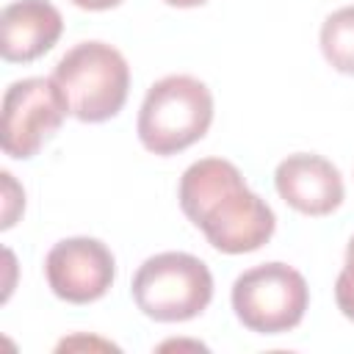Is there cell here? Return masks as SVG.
<instances>
[{
	"label": "cell",
	"mask_w": 354,
	"mask_h": 354,
	"mask_svg": "<svg viewBox=\"0 0 354 354\" xmlns=\"http://www.w3.org/2000/svg\"><path fill=\"white\" fill-rule=\"evenodd\" d=\"M183 213L224 254L254 252L274 235V210L243 183L235 163L224 158L194 160L177 191Z\"/></svg>",
	"instance_id": "obj_1"
},
{
	"label": "cell",
	"mask_w": 354,
	"mask_h": 354,
	"mask_svg": "<svg viewBox=\"0 0 354 354\" xmlns=\"http://www.w3.org/2000/svg\"><path fill=\"white\" fill-rule=\"evenodd\" d=\"M213 122V94L191 75H166L147 88L138 111V138L155 155L196 144Z\"/></svg>",
	"instance_id": "obj_2"
},
{
	"label": "cell",
	"mask_w": 354,
	"mask_h": 354,
	"mask_svg": "<svg viewBox=\"0 0 354 354\" xmlns=\"http://www.w3.org/2000/svg\"><path fill=\"white\" fill-rule=\"evenodd\" d=\"M53 80L64 91L69 113L80 122H105L127 100L130 66L124 55L105 41H80L61 55Z\"/></svg>",
	"instance_id": "obj_3"
},
{
	"label": "cell",
	"mask_w": 354,
	"mask_h": 354,
	"mask_svg": "<svg viewBox=\"0 0 354 354\" xmlns=\"http://www.w3.org/2000/svg\"><path fill=\"white\" fill-rule=\"evenodd\" d=\"M133 301L147 318L174 324L196 318L213 299L210 268L188 252L147 257L133 277Z\"/></svg>",
	"instance_id": "obj_4"
},
{
	"label": "cell",
	"mask_w": 354,
	"mask_h": 354,
	"mask_svg": "<svg viewBox=\"0 0 354 354\" xmlns=\"http://www.w3.org/2000/svg\"><path fill=\"white\" fill-rule=\"evenodd\" d=\"M307 304L310 288L288 263L254 266L232 285V310L238 321L257 335H282L299 326Z\"/></svg>",
	"instance_id": "obj_5"
},
{
	"label": "cell",
	"mask_w": 354,
	"mask_h": 354,
	"mask_svg": "<svg viewBox=\"0 0 354 354\" xmlns=\"http://www.w3.org/2000/svg\"><path fill=\"white\" fill-rule=\"evenodd\" d=\"M69 105L53 77L14 80L3 94V152L28 160L61 127Z\"/></svg>",
	"instance_id": "obj_6"
},
{
	"label": "cell",
	"mask_w": 354,
	"mask_h": 354,
	"mask_svg": "<svg viewBox=\"0 0 354 354\" xmlns=\"http://www.w3.org/2000/svg\"><path fill=\"white\" fill-rule=\"evenodd\" d=\"M50 290L69 304H88L108 293L116 277V260L111 249L97 238L58 241L44 260Z\"/></svg>",
	"instance_id": "obj_7"
},
{
	"label": "cell",
	"mask_w": 354,
	"mask_h": 354,
	"mask_svg": "<svg viewBox=\"0 0 354 354\" xmlns=\"http://www.w3.org/2000/svg\"><path fill=\"white\" fill-rule=\"evenodd\" d=\"M277 194L304 216H329L343 202V177L332 160L315 152L288 155L274 171Z\"/></svg>",
	"instance_id": "obj_8"
},
{
	"label": "cell",
	"mask_w": 354,
	"mask_h": 354,
	"mask_svg": "<svg viewBox=\"0 0 354 354\" xmlns=\"http://www.w3.org/2000/svg\"><path fill=\"white\" fill-rule=\"evenodd\" d=\"M61 30V11L50 0H14L0 14V53L11 64L36 61L53 50Z\"/></svg>",
	"instance_id": "obj_9"
},
{
	"label": "cell",
	"mask_w": 354,
	"mask_h": 354,
	"mask_svg": "<svg viewBox=\"0 0 354 354\" xmlns=\"http://www.w3.org/2000/svg\"><path fill=\"white\" fill-rule=\"evenodd\" d=\"M321 53L343 75H354V6L332 11L321 25Z\"/></svg>",
	"instance_id": "obj_10"
},
{
	"label": "cell",
	"mask_w": 354,
	"mask_h": 354,
	"mask_svg": "<svg viewBox=\"0 0 354 354\" xmlns=\"http://www.w3.org/2000/svg\"><path fill=\"white\" fill-rule=\"evenodd\" d=\"M335 301H337V310L348 321H354V235H351L348 249H346L343 271L337 274V282H335Z\"/></svg>",
	"instance_id": "obj_11"
},
{
	"label": "cell",
	"mask_w": 354,
	"mask_h": 354,
	"mask_svg": "<svg viewBox=\"0 0 354 354\" xmlns=\"http://www.w3.org/2000/svg\"><path fill=\"white\" fill-rule=\"evenodd\" d=\"M0 177H3V199H6V207H3V230H8L14 224V218H17V213L25 207V194H22V188L14 183V177L8 171H3Z\"/></svg>",
	"instance_id": "obj_12"
},
{
	"label": "cell",
	"mask_w": 354,
	"mask_h": 354,
	"mask_svg": "<svg viewBox=\"0 0 354 354\" xmlns=\"http://www.w3.org/2000/svg\"><path fill=\"white\" fill-rule=\"evenodd\" d=\"M69 3H75L77 8H88V11H105V8L119 6L122 0H69Z\"/></svg>",
	"instance_id": "obj_13"
},
{
	"label": "cell",
	"mask_w": 354,
	"mask_h": 354,
	"mask_svg": "<svg viewBox=\"0 0 354 354\" xmlns=\"http://www.w3.org/2000/svg\"><path fill=\"white\" fill-rule=\"evenodd\" d=\"M163 3L177 6V8H194V6H202V3H207V0H163Z\"/></svg>",
	"instance_id": "obj_14"
}]
</instances>
